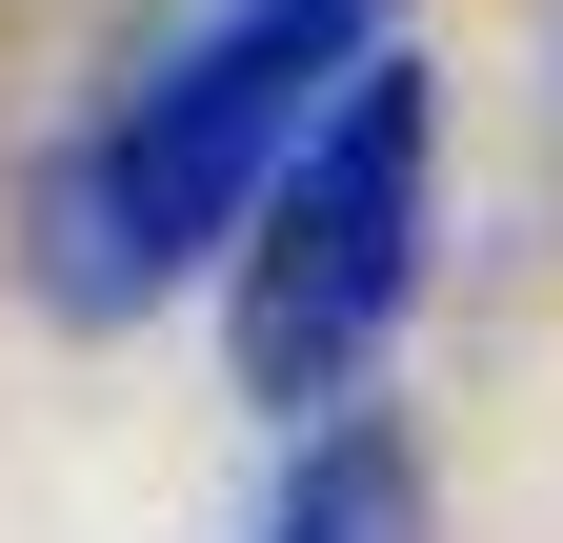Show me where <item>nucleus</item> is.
Returning <instances> with one entry per match:
<instances>
[{"label":"nucleus","mask_w":563,"mask_h":543,"mask_svg":"<svg viewBox=\"0 0 563 543\" xmlns=\"http://www.w3.org/2000/svg\"><path fill=\"white\" fill-rule=\"evenodd\" d=\"M262 543H422V463H402V423H302V463H282V503H262Z\"/></svg>","instance_id":"3"},{"label":"nucleus","mask_w":563,"mask_h":543,"mask_svg":"<svg viewBox=\"0 0 563 543\" xmlns=\"http://www.w3.org/2000/svg\"><path fill=\"white\" fill-rule=\"evenodd\" d=\"M383 41V0H201L141 81L21 181V282L60 322H141L242 242V201L282 181V142L322 121V81Z\"/></svg>","instance_id":"1"},{"label":"nucleus","mask_w":563,"mask_h":543,"mask_svg":"<svg viewBox=\"0 0 563 543\" xmlns=\"http://www.w3.org/2000/svg\"><path fill=\"white\" fill-rule=\"evenodd\" d=\"M422 201H443V101H422V60L363 41L322 81V121L282 142V181L242 201V302H222V343H242V402L262 423H322L342 383H363L402 343V302H422Z\"/></svg>","instance_id":"2"}]
</instances>
